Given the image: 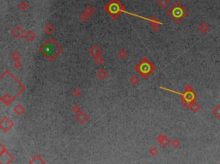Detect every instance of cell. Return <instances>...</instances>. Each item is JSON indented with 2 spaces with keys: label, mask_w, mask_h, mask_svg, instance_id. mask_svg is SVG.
Wrapping results in <instances>:
<instances>
[{
  "label": "cell",
  "mask_w": 220,
  "mask_h": 164,
  "mask_svg": "<svg viewBox=\"0 0 220 164\" xmlns=\"http://www.w3.org/2000/svg\"><path fill=\"white\" fill-rule=\"evenodd\" d=\"M41 52L46 58L52 60L58 56L61 52V48L55 41H47V42H46L41 47Z\"/></svg>",
  "instance_id": "obj_1"
},
{
  "label": "cell",
  "mask_w": 220,
  "mask_h": 164,
  "mask_svg": "<svg viewBox=\"0 0 220 164\" xmlns=\"http://www.w3.org/2000/svg\"><path fill=\"white\" fill-rule=\"evenodd\" d=\"M137 70H138L139 72H140L144 76H147L149 74L152 72L153 66H152V64L151 63H149L148 61L147 62L142 61L141 63L138 64V66H137Z\"/></svg>",
  "instance_id": "obj_3"
},
{
  "label": "cell",
  "mask_w": 220,
  "mask_h": 164,
  "mask_svg": "<svg viewBox=\"0 0 220 164\" xmlns=\"http://www.w3.org/2000/svg\"><path fill=\"white\" fill-rule=\"evenodd\" d=\"M191 108L194 111V112H197V111L200 110V106L198 103H193V104H192V106H191Z\"/></svg>",
  "instance_id": "obj_6"
},
{
  "label": "cell",
  "mask_w": 220,
  "mask_h": 164,
  "mask_svg": "<svg viewBox=\"0 0 220 164\" xmlns=\"http://www.w3.org/2000/svg\"><path fill=\"white\" fill-rule=\"evenodd\" d=\"M199 29H200V31L201 33H206L207 30L209 29V27L206 25V23H202L201 24V25L199 27Z\"/></svg>",
  "instance_id": "obj_5"
},
{
  "label": "cell",
  "mask_w": 220,
  "mask_h": 164,
  "mask_svg": "<svg viewBox=\"0 0 220 164\" xmlns=\"http://www.w3.org/2000/svg\"><path fill=\"white\" fill-rule=\"evenodd\" d=\"M171 15L173 17L175 20L180 21L181 20L182 18H184L186 15H187V10H185L183 6L180 5V4H176L174 6L173 10H171Z\"/></svg>",
  "instance_id": "obj_2"
},
{
  "label": "cell",
  "mask_w": 220,
  "mask_h": 164,
  "mask_svg": "<svg viewBox=\"0 0 220 164\" xmlns=\"http://www.w3.org/2000/svg\"><path fill=\"white\" fill-rule=\"evenodd\" d=\"M212 113L216 118L220 119V105H217V106L212 109Z\"/></svg>",
  "instance_id": "obj_4"
}]
</instances>
